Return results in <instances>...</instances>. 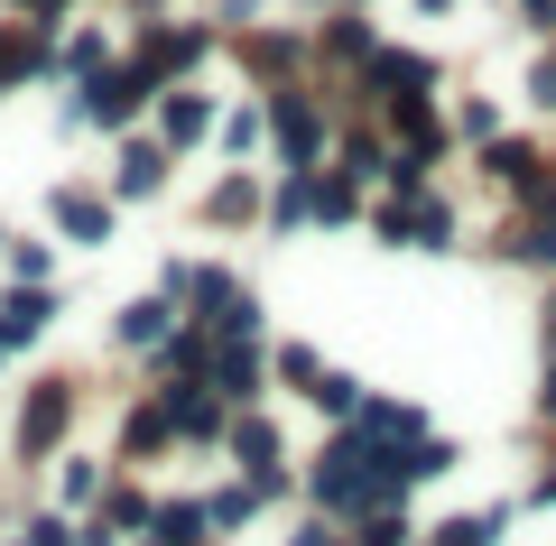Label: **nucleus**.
Masks as SVG:
<instances>
[{"label":"nucleus","instance_id":"obj_25","mask_svg":"<svg viewBox=\"0 0 556 546\" xmlns=\"http://www.w3.org/2000/svg\"><path fill=\"white\" fill-rule=\"evenodd\" d=\"M353 546H408V519H399V509H371V519H362V537Z\"/></svg>","mask_w":556,"mask_h":546},{"label":"nucleus","instance_id":"obj_24","mask_svg":"<svg viewBox=\"0 0 556 546\" xmlns=\"http://www.w3.org/2000/svg\"><path fill=\"white\" fill-rule=\"evenodd\" d=\"M325 56H362V65H371L380 47H371V28H362V20H334V28H325Z\"/></svg>","mask_w":556,"mask_h":546},{"label":"nucleus","instance_id":"obj_16","mask_svg":"<svg viewBox=\"0 0 556 546\" xmlns=\"http://www.w3.org/2000/svg\"><path fill=\"white\" fill-rule=\"evenodd\" d=\"M204 528H214V519H204V500H167L159 509V537L167 546H204Z\"/></svg>","mask_w":556,"mask_h":546},{"label":"nucleus","instance_id":"obj_20","mask_svg":"<svg viewBox=\"0 0 556 546\" xmlns=\"http://www.w3.org/2000/svg\"><path fill=\"white\" fill-rule=\"evenodd\" d=\"M316 223H353V176H316Z\"/></svg>","mask_w":556,"mask_h":546},{"label":"nucleus","instance_id":"obj_3","mask_svg":"<svg viewBox=\"0 0 556 546\" xmlns=\"http://www.w3.org/2000/svg\"><path fill=\"white\" fill-rule=\"evenodd\" d=\"M65 417H75V390H65V380H56V390H38V398L20 408V454H28V464H38V454H56Z\"/></svg>","mask_w":556,"mask_h":546},{"label":"nucleus","instance_id":"obj_36","mask_svg":"<svg viewBox=\"0 0 556 546\" xmlns=\"http://www.w3.org/2000/svg\"><path fill=\"white\" fill-rule=\"evenodd\" d=\"M547 333H556V296H547Z\"/></svg>","mask_w":556,"mask_h":546},{"label":"nucleus","instance_id":"obj_29","mask_svg":"<svg viewBox=\"0 0 556 546\" xmlns=\"http://www.w3.org/2000/svg\"><path fill=\"white\" fill-rule=\"evenodd\" d=\"M10 269H20L28 288H38V278H47V241H10Z\"/></svg>","mask_w":556,"mask_h":546},{"label":"nucleus","instance_id":"obj_27","mask_svg":"<svg viewBox=\"0 0 556 546\" xmlns=\"http://www.w3.org/2000/svg\"><path fill=\"white\" fill-rule=\"evenodd\" d=\"M251 65H260V75H278V65H298V38H251Z\"/></svg>","mask_w":556,"mask_h":546},{"label":"nucleus","instance_id":"obj_7","mask_svg":"<svg viewBox=\"0 0 556 546\" xmlns=\"http://www.w3.org/2000/svg\"><path fill=\"white\" fill-rule=\"evenodd\" d=\"M232 454H241V472H251L269 500L288 491V482H278V427H269V417H241V427H232Z\"/></svg>","mask_w":556,"mask_h":546},{"label":"nucleus","instance_id":"obj_11","mask_svg":"<svg viewBox=\"0 0 556 546\" xmlns=\"http://www.w3.org/2000/svg\"><path fill=\"white\" fill-rule=\"evenodd\" d=\"M390 130H399V139H408V149H427V157H437V149H445V120H437V112H427V93H399V102H390Z\"/></svg>","mask_w":556,"mask_h":546},{"label":"nucleus","instance_id":"obj_18","mask_svg":"<svg viewBox=\"0 0 556 546\" xmlns=\"http://www.w3.org/2000/svg\"><path fill=\"white\" fill-rule=\"evenodd\" d=\"M316 408H325V417H343V427H353V417H362V380L325 371V380H316Z\"/></svg>","mask_w":556,"mask_h":546},{"label":"nucleus","instance_id":"obj_15","mask_svg":"<svg viewBox=\"0 0 556 546\" xmlns=\"http://www.w3.org/2000/svg\"><path fill=\"white\" fill-rule=\"evenodd\" d=\"M316 214V167H288V186H278V204H269V223L288 232V223H306Z\"/></svg>","mask_w":556,"mask_h":546},{"label":"nucleus","instance_id":"obj_5","mask_svg":"<svg viewBox=\"0 0 556 546\" xmlns=\"http://www.w3.org/2000/svg\"><path fill=\"white\" fill-rule=\"evenodd\" d=\"M269 130H278V149H288V167H316V102H306V93H278L269 102Z\"/></svg>","mask_w":556,"mask_h":546},{"label":"nucleus","instance_id":"obj_2","mask_svg":"<svg viewBox=\"0 0 556 546\" xmlns=\"http://www.w3.org/2000/svg\"><path fill=\"white\" fill-rule=\"evenodd\" d=\"M149 84H159V75H149V65H102V75H84V112H93V120H130L139 112V102H149Z\"/></svg>","mask_w":556,"mask_h":546},{"label":"nucleus","instance_id":"obj_35","mask_svg":"<svg viewBox=\"0 0 556 546\" xmlns=\"http://www.w3.org/2000/svg\"><path fill=\"white\" fill-rule=\"evenodd\" d=\"M538 500H547V509H556V472H547V482H538Z\"/></svg>","mask_w":556,"mask_h":546},{"label":"nucleus","instance_id":"obj_37","mask_svg":"<svg viewBox=\"0 0 556 546\" xmlns=\"http://www.w3.org/2000/svg\"><path fill=\"white\" fill-rule=\"evenodd\" d=\"M547 408H556V371H547Z\"/></svg>","mask_w":556,"mask_h":546},{"label":"nucleus","instance_id":"obj_17","mask_svg":"<svg viewBox=\"0 0 556 546\" xmlns=\"http://www.w3.org/2000/svg\"><path fill=\"white\" fill-rule=\"evenodd\" d=\"M121 343H167V296H139V306L121 315Z\"/></svg>","mask_w":556,"mask_h":546},{"label":"nucleus","instance_id":"obj_32","mask_svg":"<svg viewBox=\"0 0 556 546\" xmlns=\"http://www.w3.org/2000/svg\"><path fill=\"white\" fill-rule=\"evenodd\" d=\"M28 546H75V528H56V519H38V528H28Z\"/></svg>","mask_w":556,"mask_h":546},{"label":"nucleus","instance_id":"obj_28","mask_svg":"<svg viewBox=\"0 0 556 546\" xmlns=\"http://www.w3.org/2000/svg\"><path fill=\"white\" fill-rule=\"evenodd\" d=\"M464 139H482V149L501 139V112H492V102H464Z\"/></svg>","mask_w":556,"mask_h":546},{"label":"nucleus","instance_id":"obj_23","mask_svg":"<svg viewBox=\"0 0 556 546\" xmlns=\"http://www.w3.org/2000/svg\"><path fill=\"white\" fill-rule=\"evenodd\" d=\"M278 380H288V390H306V398H316L325 361H316V352H306V343H288V352H278Z\"/></svg>","mask_w":556,"mask_h":546},{"label":"nucleus","instance_id":"obj_9","mask_svg":"<svg viewBox=\"0 0 556 546\" xmlns=\"http://www.w3.org/2000/svg\"><path fill=\"white\" fill-rule=\"evenodd\" d=\"M519 259H538V269H556V176L529 195V223H519Z\"/></svg>","mask_w":556,"mask_h":546},{"label":"nucleus","instance_id":"obj_19","mask_svg":"<svg viewBox=\"0 0 556 546\" xmlns=\"http://www.w3.org/2000/svg\"><path fill=\"white\" fill-rule=\"evenodd\" d=\"M437 472H455V445H445V435H417L408 445V482H437Z\"/></svg>","mask_w":556,"mask_h":546},{"label":"nucleus","instance_id":"obj_4","mask_svg":"<svg viewBox=\"0 0 556 546\" xmlns=\"http://www.w3.org/2000/svg\"><path fill=\"white\" fill-rule=\"evenodd\" d=\"M482 167H492V186H510L519 204L547 186V149H529V139H492V149H482Z\"/></svg>","mask_w":556,"mask_h":546},{"label":"nucleus","instance_id":"obj_6","mask_svg":"<svg viewBox=\"0 0 556 546\" xmlns=\"http://www.w3.org/2000/svg\"><path fill=\"white\" fill-rule=\"evenodd\" d=\"M56 232H65V241H93V251H102V241H112V204H102L93 186H56Z\"/></svg>","mask_w":556,"mask_h":546},{"label":"nucleus","instance_id":"obj_8","mask_svg":"<svg viewBox=\"0 0 556 546\" xmlns=\"http://www.w3.org/2000/svg\"><path fill=\"white\" fill-rule=\"evenodd\" d=\"M427 84H437V65H427V56H408V47H380V56H371V93H380V102L427 93Z\"/></svg>","mask_w":556,"mask_h":546},{"label":"nucleus","instance_id":"obj_33","mask_svg":"<svg viewBox=\"0 0 556 546\" xmlns=\"http://www.w3.org/2000/svg\"><path fill=\"white\" fill-rule=\"evenodd\" d=\"M519 10H529V20H538V28H547V20H556V0H519Z\"/></svg>","mask_w":556,"mask_h":546},{"label":"nucleus","instance_id":"obj_1","mask_svg":"<svg viewBox=\"0 0 556 546\" xmlns=\"http://www.w3.org/2000/svg\"><path fill=\"white\" fill-rule=\"evenodd\" d=\"M380 241H408V251H445L455 241V214L437 195H390L380 204Z\"/></svg>","mask_w":556,"mask_h":546},{"label":"nucleus","instance_id":"obj_12","mask_svg":"<svg viewBox=\"0 0 556 546\" xmlns=\"http://www.w3.org/2000/svg\"><path fill=\"white\" fill-rule=\"evenodd\" d=\"M204 130H214V112H204V93H167V112H159V139H167V149H195Z\"/></svg>","mask_w":556,"mask_h":546},{"label":"nucleus","instance_id":"obj_14","mask_svg":"<svg viewBox=\"0 0 556 546\" xmlns=\"http://www.w3.org/2000/svg\"><path fill=\"white\" fill-rule=\"evenodd\" d=\"M47 315H56V306H47V288H20L10 306H0V352H10V343H28V333H38Z\"/></svg>","mask_w":556,"mask_h":546},{"label":"nucleus","instance_id":"obj_21","mask_svg":"<svg viewBox=\"0 0 556 546\" xmlns=\"http://www.w3.org/2000/svg\"><path fill=\"white\" fill-rule=\"evenodd\" d=\"M343 176H390V149H380L371 130H353L343 139Z\"/></svg>","mask_w":556,"mask_h":546},{"label":"nucleus","instance_id":"obj_10","mask_svg":"<svg viewBox=\"0 0 556 546\" xmlns=\"http://www.w3.org/2000/svg\"><path fill=\"white\" fill-rule=\"evenodd\" d=\"M167 186V139H130L121 149V195H159Z\"/></svg>","mask_w":556,"mask_h":546},{"label":"nucleus","instance_id":"obj_13","mask_svg":"<svg viewBox=\"0 0 556 546\" xmlns=\"http://www.w3.org/2000/svg\"><path fill=\"white\" fill-rule=\"evenodd\" d=\"M214 390L223 398H251L260 390V343H223L214 352Z\"/></svg>","mask_w":556,"mask_h":546},{"label":"nucleus","instance_id":"obj_30","mask_svg":"<svg viewBox=\"0 0 556 546\" xmlns=\"http://www.w3.org/2000/svg\"><path fill=\"white\" fill-rule=\"evenodd\" d=\"M288 546H353V537H334V528H325V519H306V528H298V537H288Z\"/></svg>","mask_w":556,"mask_h":546},{"label":"nucleus","instance_id":"obj_31","mask_svg":"<svg viewBox=\"0 0 556 546\" xmlns=\"http://www.w3.org/2000/svg\"><path fill=\"white\" fill-rule=\"evenodd\" d=\"M529 93H538V102H547V112H556V56H538V75H529Z\"/></svg>","mask_w":556,"mask_h":546},{"label":"nucleus","instance_id":"obj_26","mask_svg":"<svg viewBox=\"0 0 556 546\" xmlns=\"http://www.w3.org/2000/svg\"><path fill=\"white\" fill-rule=\"evenodd\" d=\"M251 204H260V195H251V176H232V186H214V214H223V223H241Z\"/></svg>","mask_w":556,"mask_h":546},{"label":"nucleus","instance_id":"obj_22","mask_svg":"<svg viewBox=\"0 0 556 546\" xmlns=\"http://www.w3.org/2000/svg\"><path fill=\"white\" fill-rule=\"evenodd\" d=\"M510 519V509H482V519H445L437 528V546H492V528Z\"/></svg>","mask_w":556,"mask_h":546},{"label":"nucleus","instance_id":"obj_34","mask_svg":"<svg viewBox=\"0 0 556 546\" xmlns=\"http://www.w3.org/2000/svg\"><path fill=\"white\" fill-rule=\"evenodd\" d=\"M417 10H427V20H445V10H455V0H417Z\"/></svg>","mask_w":556,"mask_h":546}]
</instances>
